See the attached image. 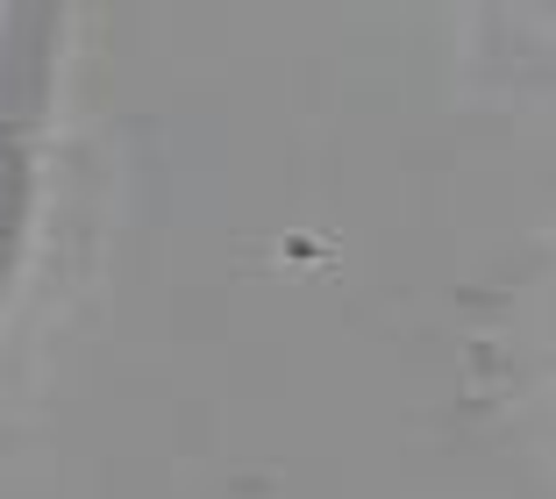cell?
Here are the masks:
<instances>
[{"mask_svg": "<svg viewBox=\"0 0 556 499\" xmlns=\"http://www.w3.org/2000/svg\"><path fill=\"white\" fill-rule=\"evenodd\" d=\"M65 0L0 8V371L50 292L58 214H65V72H72Z\"/></svg>", "mask_w": 556, "mask_h": 499, "instance_id": "1", "label": "cell"}]
</instances>
